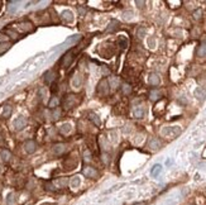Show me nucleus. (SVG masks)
Listing matches in <instances>:
<instances>
[{"instance_id":"nucleus-1","label":"nucleus","mask_w":206,"mask_h":205,"mask_svg":"<svg viewBox=\"0 0 206 205\" xmlns=\"http://www.w3.org/2000/svg\"><path fill=\"white\" fill-rule=\"evenodd\" d=\"M78 101H80V99L76 94H67L63 99V108L66 110H70V109H72L74 106L77 105Z\"/></svg>"},{"instance_id":"nucleus-2","label":"nucleus","mask_w":206,"mask_h":205,"mask_svg":"<svg viewBox=\"0 0 206 205\" xmlns=\"http://www.w3.org/2000/svg\"><path fill=\"white\" fill-rule=\"evenodd\" d=\"M180 133H181L180 127H166L161 130V134L163 137H167V138H176Z\"/></svg>"},{"instance_id":"nucleus-3","label":"nucleus","mask_w":206,"mask_h":205,"mask_svg":"<svg viewBox=\"0 0 206 205\" xmlns=\"http://www.w3.org/2000/svg\"><path fill=\"white\" fill-rule=\"evenodd\" d=\"M75 56V51L74 49H71V51H68L67 53H65L63 54V57H62V61H61V63L65 66V67H68L71 63H72V61H74V57Z\"/></svg>"},{"instance_id":"nucleus-4","label":"nucleus","mask_w":206,"mask_h":205,"mask_svg":"<svg viewBox=\"0 0 206 205\" xmlns=\"http://www.w3.org/2000/svg\"><path fill=\"white\" fill-rule=\"evenodd\" d=\"M109 88H110V85H109V81L106 79L101 80L99 85H98V94L100 95H107L109 94Z\"/></svg>"},{"instance_id":"nucleus-5","label":"nucleus","mask_w":206,"mask_h":205,"mask_svg":"<svg viewBox=\"0 0 206 205\" xmlns=\"http://www.w3.org/2000/svg\"><path fill=\"white\" fill-rule=\"evenodd\" d=\"M82 173H84L87 179H96L99 176V172L94 167H90V166H85L84 170H82Z\"/></svg>"},{"instance_id":"nucleus-6","label":"nucleus","mask_w":206,"mask_h":205,"mask_svg":"<svg viewBox=\"0 0 206 205\" xmlns=\"http://www.w3.org/2000/svg\"><path fill=\"white\" fill-rule=\"evenodd\" d=\"M27 126V119L24 117H18L15 120H14V129L15 130H22L24 127Z\"/></svg>"},{"instance_id":"nucleus-7","label":"nucleus","mask_w":206,"mask_h":205,"mask_svg":"<svg viewBox=\"0 0 206 205\" xmlns=\"http://www.w3.org/2000/svg\"><path fill=\"white\" fill-rule=\"evenodd\" d=\"M36 149H37V143L34 141H27L24 143V151L27 153H33L36 152Z\"/></svg>"},{"instance_id":"nucleus-8","label":"nucleus","mask_w":206,"mask_h":205,"mask_svg":"<svg viewBox=\"0 0 206 205\" xmlns=\"http://www.w3.org/2000/svg\"><path fill=\"white\" fill-rule=\"evenodd\" d=\"M52 149H53V153H54V155L60 156V155H63V153L67 151V147H66V144H63V143H58V144H54Z\"/></svg>"},{"instance_id":"nucleus-9","label":"nucleus","mask_w":206,"mask_h":205,"mask_svg":"<svg viewBox=\"0 0 206 205\" xmlns=\"http://www.w3.org/2000/svg\"><path fill=\"white\" fill-rule=\"evenodd\" d=\"M148 83L152 85V86H157V85H159V83H161V79H159V76H158V74H156V72H152L149 75V77H148Z\"/></svg>"},{"instance_id":"nucleus-10","label":"nucleus","mask_w":206,"mask_h":205,"mask_svg":"<svg viewBox=\"0 0 206 205\" xmlns=\"http://www.w3.org/2000/svg\"><path fill=\"white\" fill-rule=\"evenodd\" d=\"M56 77H57V74L54 72L53 70H49V71H47V72L44 74V81H46L47 84L53 83V81L56 80Z\"/></svg>"},{"instance_id":"nucleus-11","label":"nucleus","mask_w":206,"mask_h":205,"mask_svg":"<svg viewBox=\"0 0 206 205\" xmlns=\"http://www.w3.org/2000/svg\"><path fill=\"white\" fill-rule=\"evenodd\" d=\"M195 98L200 101H204L206 99V90L202 89V88H197L195 90Z\"/></svg>"},{"instance_id":"nucleus-12","label":"nucleus","mask_w":206,"mask_h":205,"mask_svg":"<svg viewBox=\"0 0 206 205\" xmlns=\"http://www.w3.org/2000/svg\"><path fill=\"white\" fill-rule=\"evenodd\" d=\"M148 147L150 149H153V151H157V149L161 148V141L157 138H150L148 142Z\"/></svg>"},{"instance_id":"nucleus-13","label":"nucleus","mask_w":206,"mask_h":205,"mask_svg":"<svg viewBox=\"0 0 206 205\" xmlns=\"http://www.w3.org/2000/svg\"><path fill=\"white\" fill-rule=\"evenodd\" d=\"M19 27H20L22 31H24L27 33L33 31V24L31 22H22V23H19Z\"/></svg>"},{"instance_id":"nucleus-14","label":"nucleus","mask_w":206,"mask_h":205,"mask_svg":"<svg viewBox=\"0 0 206 205\" xmlns=\"http://www.w3.org/2000/svg\"><path fill=\"white\" fill-rule=\"evenodd\" d=\"M11 112H13V108L10 105H4L2 108V112H0V114H2L3 118H9L11 115Z\"/></svg>"},{"instance_id":"nucleus-15","label":"nucleus","mask_w":206,"mask_h":205,"mask_svg":"<svg viewBox=\"0 0 206 205\" xmlns=\"http://www.w3.org/2000/svg\"><path fill=\"white\" fill-rule=\"evenodd\" d=\"M61 17H62V19H63L65 22H67V23H70V22L74 20V14H72L71 10H65V11H62Z\"/></svg>"},{"instance_id":"nucleus-16","label":"nucleus","mask_w":206,"mask_h":205,"mask_svg":"<svg viewBox=\"0 0 206 205\" xmlns=\"http://www.w3.org/2000/svg\"><path fill=\"white\" fill-rule=\"evenodd\" d=\"M144 114H145V109L143 106L139 105V106H135L134 108V115H135V118L142 119L144 117Z\"/></svg>"},{"instance_id":"nucleus-17","label":"nucleus","mask_w":206,"mask_h":205,"mask_svg":"<svg viewBox=\"0 0 206 205\" xmlns=\"http://www.w3.org/2000/svg\"><path fill=\"white\" fill-rule=\"evenodd\" d=\"M87 117H89V119H90V120L94 123L95 126H98V127H100V126H101V122H100V118H99V115H96L95 113H91V112H90V113L87 114Z\"/></svg>"},{"instance_id":"nucleus-18","label":"nucleus","mask_w":206,"mask_h":205,"mask_svg":"<svg viewBox=\"0 0 206 205\" xmlns=\"http://www.w3.org/2000/svg\"><path fill=\"white\" fill-rule=\"evenodd\" d=\"M67 179H58V180H56L54 182H52L53 185H54V187H56V190L57 189H63V187H66L67 186Z\"/></svg>"},{"instance_id":"nucleus-19","label":"nucleus","mask_w":206,"mask_h":205,"mask_svg":"<svg viewBox=\"0 0 206 205\" xmlns=\"http://www.w3.org/2000/svg\"><path fill=\"white\" fill-rule=\"evenodd\" d=\"M60 133L61 134H63V135H67L68 133L71 132V124L70 123H65V124H62L61 127H60Z\"/></svg>"},{"instance_id":"nucleus-20","label":"nucleus","mask_w":206,"mask_h":205,"mask_svg":"<svg viewBox=\"0 0 206 205\" xmlns=\"http://www.w3.org/2000/svg\"><path fill=\"white\" fill-rule=\"evenodd\" d=\"M0 156H2V160L4 162H8L10 158H11V153L10 151H8V149H2V152H0Z\"/></svg>"},{"instance_id":"nucleus-21","label":"nucleus","mask_w":206,"mask_h":205,"mask_svg":"<svg viewBox=\"0 0 206 205\" xmlns=\"http://www.w3.org/2000/svg\"><path fill=\"white\" fill-rule=\"evenodd\" d=\"M161 172H162V166L161 165H154L152 167V170H150V175H152L153 177H157Z\"/></svg>"},{"instance_id":"nucleus-22","label":"nucleus","mask_w":206,"mask_h":205,"mask_svg":"<svg viewBox=\"0 0 206 205\" xmlns=\"http://www.w3.org/2000/svg\"><path fill=\"white\" fill-rule=\"evenodd\" d=\"M15 201H17V195L14 193L8 194V196H6V204L8 205H14Z\"/></svg>"},{"instance_id":"nucleus-23","label":"nucleus","mask_w":206,"mask_h":205,"mask_svg":"<svg viewBox=\"0 0 206 205\" xmlns=\"http://www.w3.org/2000/svg\"><path fill=\"white\" fill-rule=\"evenodd\" d=\"M197 56L199 57H205L206 56V43L200 45V47L197 48Z\"/></svg>"},{"instance_id":"nucleus-24","label":"nucleus","mask_w":206,"mask_h":205,"mask_svg":"<svg viewBox=\"0 0 206 205\" xmlns=\"http://www.w3.org/2000/svg\"><path fill=\"white\" fill-rule=\"evenodd\" d=\"M78 185H80V177L78 176H74L71 179V181H70V186L72 189H76V187H78Z\"/></svg>"},{"instance_id":"nucleus-25","label":"nucleus","mask_w":206,"mask_h":205,"mask_svg":"<svg viewBox=\"0 0 206 205\" xmlns=\"http://www.w3.org/2000/svg\"><path fill=\"white\" fill-rule=\"evenodd\" d=\"M10 46H11V43H9V42H3V43H0V54L5 53V52L10 48Z\"/></svg>"},{"instance_id":"nucleus-26","label":"nucleus","mask_w":206,"mask_h":205,"mask_svg":"<svg viewBox=\"0 0 206 205\" xmlns=\"http://www.w3.org/2000/svg\"><path fill=\"white\" fill-rule=\"evenodd\" d=\"M149 96H150V99H152V100H158L161 98V91L152 90V91H150V94H149Z\"/></svg>"},{"instance_id":"nucleus-27","label":"nucleus","mask_w":206,"mask_h":205,"mask_svg":"<svg viewBox=\"0 0 206 205\" xmlns=\"http://www.w3.org/2000/svg\"><path fill=\"white\" fill-rule=\"evenodd\" d=\"M61 117V109L57 108V109H54V110L52 112V119L53 120H58Z\"/></svg>"},{"instance_id":"nucleus-28","label":"nucleus","mask_w":206,"mask_h":205,"mask_svg":"<svg viewBox=\"0 0 206 205\" xmlns=\"http://www.w3.org/2000/svg\"><path fill=\"white\" fill-rule=\"evenodd\" d=\"M119 45H120L121 48H127V47H128V39H127L124 36H121V37L119 38Z\"/></svg>"},{"instance_id":"nucleus-29","label":"nucleus","mask_w":206,"mask_h":205,"mask_svg":"<svg viewBox=\"0 0 206 205\" xmlns=\"http://www.w3.org/2000/svg\"><path fill=\"white\" fill-rule=\"evenodd\" d=\"M121 90H123V94H124V95H128V94H130V92H132V86H130V85H128V84H123Z\"/></svg>"},{"instance_id":"nucleus-30","label":"nucleus","mask_w":206,"mask_h":205,"mask_svg":"<svg viewBox=\"0 0 206 205\" xmlns=\"http://www.w3.org/2000/svg\"><path fill=\"white\" fill-rule=\"evenodd\" d=\"M72 85H74L75 88H77V86L81 85V76H80V75H76V76L74 77V80H72Z\"/></svg>"},{"instance_id":"nucleus-31","label":"nucleus","mask_w":206,"mask_h":205,"mask_svg":"<svg viewBox=\"0 0 206 205\" xmlns=\"http://www.w3.org/2000/svg\"><path fill=\"white\" fill-rule=\"evenodd\" d=\"M57 105H58V99H57L56 96H53V98L51 99V101H49L48 106H49V108H56Z\"/></svg>"},{"instance_id":"nucleus-32","label":"nucleus","mask_w":206,"mask_h":205,"mask_svg":"<svg viewBox=\"0 0 206 205\" xmlns=\"http://www.w3.org/2000/svg\"><path fill=\"white\" fill-rule=\"evenodd\" d=\"M109 85H110L111 88H118V85H119V81H118V79H115V77H111L110 80H109Z\"/></svg>"},{"instance_id":"nucleus-33","label":"nucleus","mask_w":206,"mask_h":205,"mask_svg":"<svg viewBox=\"0 0 206 205\" xmlns=\"http://www.w3.org/2000/svg\"><path fill=\"white\" fill-rule=\"evenodd\" d=\"M118 25H119V23H118L116 20H113V22L110 23V25H109V28H107V31H109V32H113V31H115Z\"/></svg>"},{"instance_id":"nucleus-34","label":"nucleus","mask_w":206,"mask_h":205,"mask_svg":"<svg viewBox=\"0 0 206 205\" xmlns=\"http://www.w3.org/2000/svg\"><path fill=\"white\" fill-rule=\"evenodd\" d=\"M145 28L144 27H142V28H139L138 31H137V37H139V38H143L144 36H145Z\"/></svg>"},{"instance_id":"nucleus-35","label":"nucleus","mask_w":206,"mask_h":205,"mask_svg":"<svg viewBox=\"0 0 206 205\" xmlns=\"http://www.w3.org/2000/svg\"><path fill=\"white\" fill-rule=\"evenodd\" d=\"M201 17H202V10L201 9H197V10H195L194 11V18L197 20V19H201Z\"/></svg>"},{"instance_id":"nucleus-36","label":"nucleus","mask_w":206,"mask_h":205,"mask_svg":"<svg viewBox=\"0 0 206 205\" xmlns=\"http://www.w3.org/2000/svg\"><path fill=\"white\" fill-rule=\"evenodd\" d=\"M101 158H103V162H104V163H107L109 161H110V156L106 155V153H103V155H101Z\"/></svg>"},{"instance_id":"nucleus-37","label":"nucleus","mask_w":206,"mask_h":205,"mask_svg":"<svg viewBox=\"0 0 206 205\" xmlns=\"http://www.w3.org/2000/svg\"><path fill=\"white\" fill-rule=\"evenodd\" d=\"M84 158H85L86 161H90V160H91V152H90V151H85V152H84Z\"/></svg>"},{"instance_id":"nucleus-38","label":"nucleus","mask_w":206,"mask_h":205,"mask_svg":"<svg viewBox=\"0 0 206 205\" xmlns=\"http://www.w3.org/2000/svg\"><path fill=\"white\" fill-rule=\"evenodd\" d=\"M132 17H133V13H132V11L124 13V18H125V19H132Z\"/></svg>"},{"instance_id":"nucleus-39","label":"nucleus","mask_w":206,"mask_h":205,"mask_svg":"<svg viewBox=\"0 0 206 205\" xmlns=\"http://www.w3.org/2000/svg\"><path fill=\"white\" fill-rule=\"evenodd\" d=\"M148 45H149V47H150V48H153V47H154V39H153V38H149Z\"/></svg>"},{"instance_id":"nucleus-40","label":"nucleus","mask_w":206,"mask_h":205,"mask_svg":"<svg viewBox=\"0 0 206 205\" xmlns=\"http://www.w3.org/2000/svg\"><path fill=\"white\" fill-rule=\"evenodd\" d=\"M144 4H145L144 2H137V5H139V8H143Z\"/></svg>"},{"instance_id":"nucleus-41","label":"nucleus","mask_w":206,"mask_h":205,"mask_svg":"<svg viewBox=\"0 0 206 205\" xmlns=\"http://www.w3.org/2000/svg\"><path fill=\"white\" fill-rule=\"evenodd\" d=\"M135 205H144L143 203H139V204H135Z\"/></svg>"}]
</instances>
